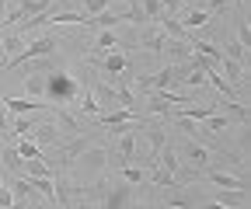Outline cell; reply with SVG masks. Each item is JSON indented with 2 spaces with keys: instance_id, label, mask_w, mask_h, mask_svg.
Returning a JSON list of instances; mask_svg holds the SVG:
<instances>
[{
  "instance_id": "12",
  "label": "cell",
  "mask_w": 251,
  "mask_h": 209,
  "mask_svg": "<svg viewBox=\"0 0 251 209\" xmlns=\"http://www.w3.org/2000/svg\"><path fill=\"white\" fill-rule=\"evenodd\" d=\"M122 21H129V14L126 11H101V14H91V18H84V24L80 28H115V24H122Z\"/></svg>"
},
{
  "instance_id": "36",
  "label": "cell",
  "mask_w": 251,
  "mask_h": 209,
  "mask_svg": "<svg viewBox=\"0 0 251 209\" xmlns=\"http://www.w3.org/2000/svg\"><path fill=\"white\" fill-rule=\"evenodd\" d=\"M80 209H98V206H91V202H80Z\"/></svg>"
},
{
  "instance_id": "1",
  "label": "cell",
  "mask_w": 251,
  "mask_h": 209,
  "mask_svg": "<svg viewBox=\"0 0 251 209\" xmlns=\"http://www.w3.org/2000/svg\"><path fill=\"white\" fill-rule=\"evenodd\" d=\"M67 174L74 178V182H80V185H87V182H94V178L108 174V146L91 143L87 150H80V154L67 164Z\"/></svg>"
},
{
  "instance_id": "21",
  "label": "cell",
  "mask_w": 251,
  "mask_h": 209,
  "mask_svg": "<svg viewBox=\"0 0 251 209\" xmlns=\"http://www.w3.org/2000/svg\"><path fill=\"white\" fill-rule=\"evenodd\" d=\"M0 46H4V52H7V67H11L14 59L21 56V49H25V39H21L18 32H7V35H0Z\"/></svg>"
},
{
  "instance_id": "17",
  "label": "cell",
  "mask_w": 251,
  "mask_h": 209,
  "mask_svg": "<svg viewBox=\"0 0 251 209\" xmlns=\"http://www.w3.org/2000/svg\"><path fill=\"white\" fill-rule=\"evenodd\" d=\"M25 178H56V167L46 157H31L25 161Z\"/></svg>"
},
{
  "instance_id": "35",
  "label": "cell",
  "mask_w": 251,
  "mask_h": 209,
  "mask_svg": "<svg viewBox=\"0 0 251 209\" xmlns=\"http://www.w3.org/2000/svg\"><path fill=\"white\" fill-rule=\"evenodd\" d=\"M7 4H11V0H0V14H4V11H7Z\"/></svg>"
},
{
  "instance_id": "15",
  "label": "cell",
  "mask_w": 251,
  "mask_h": 209,
  "mask_svg": "<svg viewBox=\"0 0 251 209\" xmlns=\"http://www.w3.org/2000/svg\"><path fill=\"white\" fill-rule=\"evenodd\" d=\"M0 105H4L7 112H14V115H28V112H42V108H49V105L39 101V98H0Z\"/></svg>"
},
{
  "instance_id": "30",
  "label": "cell",
  "mask_w": 251,
  "mask_h": 209,
  "mask_svg": "<svg viewBox=\"0 0 251 209\" xmlns=\"http://www.w3.org/2000/svg\"><path fill=\"white\" fill-rule=\"evenodd\" d=\"M237 42H241L244 49L251 46V32H248V21H244V18H237Z\"/></svg>"
},
{
  "instance_id": "13",
  "label": "cell",
  "mask_w": 251,
  "mask_h": 209,
  "mask_svg": "<svg viewBox=\"0 0 251 209\" xmlns=\"http://www.w3.org/2000/svg\"><path fill=\"white\" fill-rule=\"evenodd\" d=\"M136 42H140L147 52H153V56H164V42H168V35L161 32V24H157V28H147V32H140Z\"/></svg>"
},
{
  "instance_id": "28",
  "label": "cell",
  "mask_w": 251,
  "mask_h": 209,
  "mask_svg": "<svg viewBox=\"0 0 251 209\" xmlns=\"http://www.w3.org/2000/svg\"><path fill=\"white\" fill-rule=\"evenodd\" d=\"M80 115H91V118H98V115H101V105H98V98H94L91 91H84V101H80Z\"/></svg>"
},
{
  "instance_id": "5",
  "label": "cell",
  "mask_w": 251,
  "mask_h": 209,
  "mask_svg": "<svg viewBox=\"0 0 251 209\" xmlns=\"http://www.w3.org/2000/svg\"><path fill=\"white\" fill-rule=\"evenodd\" d=\"M91 63L98 67L105 77H122V73H133V59L129 52H108V56H91Z\"/></svg>"
},
{
  "instance_id": "11",
  "label": "cell",
  "mask_w": 251,
  "mask_h": 209,
  "mask_svg": "<svg viewBox=\"0 0 251 209\" xmlns=\"http://www.w3.org/2000/svg\"><path fill=\"white\" fill-rule=\"evenodd\" d=\"M52 122H56V129H59L63 139H70V136L84 133V122H80L74 112H67V108H52Z\"/></svg>"
},
{
  "instance_id": "23",
  "label": "cell",
  "mask_w": 251,
  "mask_h": 209,
  "mask_svg": "<svg viewBox=\"0 0 251 209\" xmlns=\"http://www.w3.org/2000/svg\"><path fill=\"white\" fill-rule=\"evenodd\" d=\"M164 52L175 59V63H188V56H192L188 42H178V39H168V42H164Z\"/></svg>"
},
{
  "instance_id": "8",
  "label": "cell",
  "mask_w": 251,
  "mask_h": 209,
  "mask_svg": "<svg viewBox=\"0 0 251 209\" xmlns=\"http://www.w3.org/2000/svg\"><path fill=\"white\" fill-rule=\"evenodd\" d=\"M91 143H98V133H91V129H84V136H74L67 146H59V161H56V167H67L80 150H87Z\"/></svg>"
},
{
  "instance_id": "37",
  "label": "cell",
  "mask_w": 251,
  "mask_h": 209,
  "mask_svg": "<svg viewBox=\"0 0 251 209\" xmlns=\"http://www.w3.org/2000/svg\"><path fill=\"white\" fill-rule=\"evenodd\" d=\"M234 4H237V7H241V0H234Z\"/></svg>"
},
{
  "instance_id": "14",
  "label": "cell",
  "mask_w": 251,
  "mask_h": 209,
  "mask_svg": "<svg viewBox=\"0 0 251 209\" xmlns=\"http://www.w3.org/2000/svg\"><path fill=\"white\" fill-rule=\"evenodd\" d=\"M178 21L185 24V32L192 35L196 28H202V24H209V21H213V14H209L206 7H199V4H188V11H185V14H181Z\"/></svg>"
},
{
  "instance_id": "32",
  "label": "cell",
  "mask_w": 251,
  "mask_h": 209,
  "mask_svg": "<svg viewBox=\"0 0 251 209\" xmlns=\"http://www.w3.org/2000/svg\"><path fill=\"white\" fill-rule=\"evenodd\" d=\"M199 209H230V206H220V202H213V199H202Z\"/></svg>"
},
{
  "instance_id": "24",
  "label": "cell",
  "mask_w": 251,
  "mask_h": 209,
  "mask_svg": "<svg viewBox=\"0 0 251 209\" xmlns=\"http://www.w3.org/2000/svg\"><path fill=\"white\" fill-rule=\"evenodd\" d=\"M25 94H28V98L46 94V73H28V77H25Z\"/></svg>"
},
{
  "instance_id": "2",
  "label": "cell",
  "mask_w": 251,
  "mask_h": 209,
  "mask_svg": "<svg viewBox=\"0 0 251 209\" xmlns=\"http://www.w3.org/2000/svg\"><path fill=\"white\" fill-rule=\"evenodd\" d=\"M185 77V63H168L164 70H157L150 77H133L140 91H171L175 84H181Z\"/></svg>"
},
{
  "instance_id": "26",
  "label": "cell",
  "mask_w": 251,
  "mask_h": 209,
  "mask_svg": "<svg viewBox=\"0 0 251 209\" xmlns=\"http://www.w3.org/2000/svg\"><path fill=\"white\" fill-rule=\"evenodd\" d=\"M49 4H52V0H18V7H21L25 18H35V14L49 11Z\"/></svg>"
},
{
  "instance_id": "38",
  "label": "cell",
  "mask_w": 251,
  "mask_h": 209,
  "mask_svg": "<svg viewBox=\"0 0 251 209\" xmlns=\"http://www.w3.org/2000/svg\"><path fill=\"white\" fill-rule=\"evenodd\" d=\"M157 209H164V206H157Z\"/></svg>"
},
{
  "instance_id": "10",
  "label": "cell",
  "mask_w": 251,
  "mask_h": 209,
  "mask_svg": "<svg viewBox=\"0 0 251 209\" xmlns=\"http://www.w3.org/2000/svg\"><path fill=\"white\" fill-rule=\"evenodd\" d=\"M108 52H126V42L112 32V28H101L91 42V56H108Z\"/></svg>"
},
{
  "instance_id": "6",
  "label": "cell",
  "mask_w": 251,
  "mask_h": 209,
  "mask_svg": "<svg viewBox=\"0 0 251 209\" xmlns=\"http://www.w3.org/2000/svg\"><path fill=\"white\" fill-rule=\"evenodd\" d=\"M199 178H206V182H209V185H216V188H234V192H248V178H241V174H230V171L216 167V164H209L206 171H199Z\"/></svg>"
},
{
  "instance_id": "3",
  "label": "cell",
  "mask_w": 251,
  "mask_h": 209,
  "mask_svg": "<svg viewBox=\"0 0 251 209\" xmlns=\"http://www.w3.org/2000/svg\"><path fill=\"white\" fill-rule=\"evenodd\" d=\"M178 157H181V164H185L188 171H196V174H199V171H206V167L213 164V150H209L206 143L192 139V136L181 143V154H178Z\"/></svg>"
},
{
  "instance_id": "33",
  "label": "cell",
  "mask_w": 251,
  "mask_h": 209,
  "mask_svg": "<svg viewBox=\"0 0 251 209\" xmlns=\"http://www.w3.org/2000/svg\"><path fill=\"white\" fill-rule=\"evenodd\" d=\"M126 209H147V202H136V199H133V202L126 206Z\"/></svg>"
},
{
  "instance_id": "7",
  "label": "cell",
  "mask_w": 251,
  "mask_h": 209,
  "mask_svg": "<svg viewBox=\"0 0 251 209\" xmlns=\"http://www.w3.org/2000/svg\"><path fill=\"white\" fill-rule=\"evenodd\" d=\"M136 199V188L133 185H112V171H108V188L101 192V209H126Z\"/></svg>"
},
{
  "instance_id": "4",
  "label": "cell",
  "mask_w": 251,
  "mask_h": 209,
  "mask_svg": "<svg viewBox=\"0 0 251 209\" xmlns=\"http://www.w3.org/2000/svg\"><path fill=\"white\" fill-rule=\"evenodd\" d=\"M56 49H59V39H56V35L49 32V35H42V39H35V42H31V46H25V49H21V56L14 59V63H11L7 70H18L21 63H31V59H42V56H52Z\"/></svg>"
},
{
  "instance_id": "16",
  "label": "cell",
  "mask_w": 251,
  "mask_h": 209,
  "mask_svg": "<svg viewBox=\"0 0 251 209\" xmlns=\"http://www.w3.org/2000/svg\"><path fill=\"white\" fill-rule=\"evenodd\" d=\"M188 49L199 52V56H206V59H213L216 67H220V59H224V49H220L216 42H209V39H192V42H188Z\"/></svg>"
},
{
  "instance_id": "29",
  "label": "cell",
  "mask_w": 251,
  "mask_h": 209,
  "mask_svg": "<svg viewBox=\"0 0 251 209\" xmlns=\"http://www.w3.org/2000/svg\"><path fill=\"white\" fill-rule=\"evenodd\" d=\"M101 11H108V0H84V18L101 14Z\"/></svg>"
},
{
  "instance_id": "18",
  "label": "cell",
  "mask_w": 251,
  "mask_h": 209,
  "mask_svg": "<svg viewBox=\"0 0 251 209\" xmlns=\"http://www.w3.org/2000/svg\"><path fill=\"white\" fill-rule=\"evenodd\" d=\"M206 199H213V202H220V206H230V209H241V206L248 202V192H234V188H216V195H206Z\"/></svg>"
},
{
  "instance_id": "31",
  "label": "cell",
  "mask_w": 251,
  "mask_h": 209,
  "mask_svg": "<svg viewBox=\"0 0 251 209\" xmlns=\"http://www.w3.org/2000/svg\"><path fill=\"white\" fill-rule=\"evenodd\" d=\"M0 133H11V122H7V115H4V105H0Z\"/></svg>"
},
{
  "instance_id": "34",
  "label": "cell",
  "mask_w": 251,
  "mask_h": 209,
  "mask_svg": "<svg viewBox=\"0 0 251 209\" xmlns=\"http://www.w3.org/2000/svg\"><path fill=\"white\" fill-rule=\"evenodd\" d=\"M0 67H7V52H4V46H0Z\"/></svg>"
},
{
  "instance_id": "20",
  "label": "cell",
  "mask_w": 251,
  "mask_h": 209,
  "mask_svg": "<svg viewBox=\"0 0 251 209\" xmlns=\"http://www.w3.org/2000/svg\"><path fill=\"white\" fill-rule=\"evenodd\" d=\"M119 174H122V182L133 185V188H136V185H147V167H143V164H122Z\"/></svg>"
},
{
  "instance_id": "27",
  "label": "cell",
  "mask_w": 251,
  "mask_h": 209,
  "mask_svg": "<svg viewBox=\"0 0 251 209\" xmlns=\"http://www.w3.org/2000/svg\"><path fill=\"white\" fill-rule=\"evenodd\" d=\"M224 49H227V52H224L227 59H234V63H241V67H248V49H244V46H241L237 39H230V42H227Z\"/></svg>"
},
{
  "instance_id": "22",
  "label": "cell",
  "mask_w": 251,
  "mask_h": 209,
  "mask_svg": "<svg viewBox=\"0 0 251 209\" xmlns=\"http://www.w3.org/2000/svg\"><path fill=\"white\" fill-rule=\"evenodd\" d=\"M230 126H237L230 115H224V112H216V115H209V118H202V133H227Z\"/></svg>"
},
{
  "instance_id": "25",
  "label": "cell",
  "mask_w": 251,
  "mask_h": 209,
  "mask_svg": "<svg viewBox=\"0 0 251 209\" xmlns=\"http://www.w3.org/2000/svg\"><path fill=\"white\" fill-rule=\"evenodd\" d=\"M14 150L21 154V161H31V157H46V154H42V146H39L35 139H18V143H14Z\"/></svg>"
},
{
  "instance_id": "19",
  "label": "cell",
  "mask_w": 251,
  "mask_h": 209,
  "mask_svg": "<svg viewBox=\"0 0 251 209\" xmlns=\"http://www.w3.org/2000/svg\"><path fill=\"white\" fill-rule=\"evenodd\" d=\"M0 164H4V171H11L14 178L25 174V164H21V154L14 150V143H7L4 150H0Z\"/></svg>"
},
{
  "instance_id": "9",
  "label": "cell",
  "mask_w": 251,
  "mask_h": 209,
  "mask_svg": "<svg viewBox=\"0 0 251 209\" xmlns=\"http://www.w3.org/2000/svg\"><path fill=\"white\" fill-rule=\"evenodd\" d=\"M46 91L52 98V108H63V105H70V98H74V80L67 73H56L52 84H46Z\"/></svg>"
}]
</instances>
